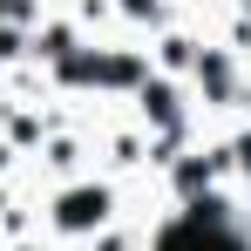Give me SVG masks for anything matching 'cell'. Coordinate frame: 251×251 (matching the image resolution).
Here are the masks:
<instances>
[{"label":"cell","instance_id":"cell-1","mask_svg":"<svg viewBox=\"0 0 251 251\" xmlns=\"http://www.w3.org/2000/svg\"><path fill=\"white\" fill-rule=\"evenodd\" d=\"M54 217H61V231H95V224L109 217V190H102V183H88V190H68Z\"/></svg>","mask_w":251,"mask_h":251},{"label":"cell","instance_id":"cell-2","mask_svg":"<svg viewBox=\"0 0 251 251\" xmlns=\"http://www.w3.org/2000/svg\"><path fill=\"white\" fill-rule=\"evenodd\" d=\"M163 251H238V245H231V238H217V231H204V217H190L183 231H170Z\"/></svg>","mask_w":251,"mask_h":251},{"label":"cell","instance_id":"cell-3","mask_svg":"<svg viewBox=\"0 0 251 251\" xmlns=\"http://www.w3.org/2000/svg\"><path fill=\"white\" fill-rule=\"evenodd\" d=\"M143 109H150L156 123H176V95H170V82H150V88H143Z\"/></svg>","mask_w":251,"mask_h":251},{"label":"cell","instance_id":"cell-4","mask_svg":"<svg viewBox=\"0 0 251 251\" xmlns=\"http://www.w3.org/2000/svg\"><path fill=\"white\" fill-rule=\"evenodd\" d=\"M176 183H183V197H197V190L210 183V163H183V170H176Z\"/></svg>","mask_w":251,"mask_h":251},{"label":"cell","instance_id":"cell-5","mask_svg":"<svg viewBox=\"0 0 251 251\" xmlns=\"http://www.w3.org/2000/svg\"><path fill=\"white\" fill-rule=\"evenodd\" d=\"M123 7H129V14H150V7H156V0H123Z\"/></svg>","mask_w":251,"mask_h":251},{"label":"cell","instance_id":"cell-6","mask_svg":"<svg viewBox=\"0 0 251 251\" xmlns=\"http://www.w3.org/2000/svg\"><path fill=\"white\" fill-rule=\"evenodd\" d=\"M238 163H245V170H251V136H245V143H238Z\"/></svg>","mask_w":251,"mask_h":251}]
</instances>
